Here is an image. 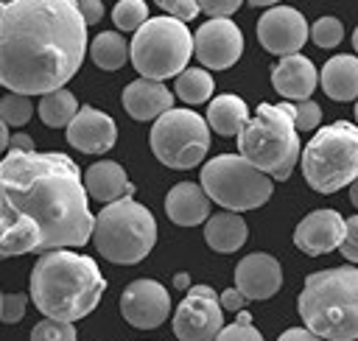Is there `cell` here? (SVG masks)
Returning <instances> with one entry per match:
<instances>
[{"mask_svg": "<svg viewBox=\"0 0 358 341\" xmlns=\"http://www.w3.org/2000/svg\"><path fill=\"white\" fill-rule=\"evenodd\" d=\"M87 187L62 151H8L0 162V260L84 246L92 238Z\"/></svg>", "mask_w": 358, "mask_h": 341, "instance_id": "1", "label": "cell"}, {"mask_svg": "<svg viewBox=\"0 0 358 341\" xmlns=\"http://www.w3.org/2000/svg\"><path fill=\"white\" fill-rule=\"evenodd\" d=\"M87 22L73 0H14L0 17V84L50 95L81 67Z\"/></svg>", "mask_w": 358, "mask_h": 341, "instance_id": "2", "label": "cell"}, {"mask_svg": "<svg viewBox=\"0 0 358 341\" xmlns=\"http://www.w3.org/2000/svg\"><path fill=\"white\" fill-rule=\"evenodd\" d=\"M106 280L92 257L73 249H56L39 254L31 271V299L45 319L76 321L95 310Z\"/></svg>", "mask_w": 358, "mask_h": 341, "instance_id": "3", "label": "cell"}, {"mask_svg": "<svg viewBox=\"0 0 358 341\" xmlns=\"http://www.w3.org/2000/svg\"><path fill=\"white\" fill-rule=\"evenodd\" d=\"M305 327L322 341L358 338V268L338 266L305 277L296 299Z\"/></svg>", "mask_w": 358, "mask_h": 341, "instance_id": "4", "label": "cell"}, {"mask_svg": "<svg viewBox=\"0 0 358 341\" xmlns=\"http://www.w3.org/2000/svg\"><path fill=\"white\" fill-rule=\"evenodd\" d=\"M238 151L246 162L271 179H288L299 154V134L294 129V103H260L255 117L238 134Z\"/></svg>", "mask_w": 358, "mask_h": 341, "instance_id": "5", "label": "cell"}, {"mask_svg": "<svg viewBox=\"0 0 358 341\" xmlns=\"http://www.w3.org/2000/svg\"><path fill=\"white\" fill-rule=\"evenodd\" d=\"M92 243L109 263H140L157 243V221L148 207L134 198L112 201L95 215Z\"/></svg>", "mask_w": 358, "mask_h": 341, "instance_id": "6", "label": "cell"}, {"mask_svg": "<svg viewBox=\"0 0 358 341\" xmlns=\"http://www.w3.org/2000/svg\"><path fill=\"white\" fill-rule=\"evenodd\" d=\"M302 176L316 193H336L358 179V126L336 120L319 129L302 151Z\"/></svg>", "mask_w": 358, "mask_h": 341, "instance_id": "7", "label": "cell"}, {"mask_svg": "<svg viewBox=\"0 0 358 341\" xmlns=\"http://www.w3.org/2000/svg\"><path fill=\"white\" fill-rule=\"evenodd\" d=\"M193 56V34L173 17H151L131 39V64L148 81L182 75Z\"/></svg>", "mask_w": 358, "mask_h": 341, "instance_id": "8", "label": "cell"}, {"mask_svg": "<svg viewBox=\"0 0 358 341\" xmlns=\"http://www.w3.org/2000/svg\"><path fill=\"white\" fill-rule=\"evenodd\" d=\"M201 187L210 201L221 204L227 212H243L263 207L271 193V176L257 170L241 154H221L204 162L201 168Z\"/></svg>", "mask_w": 358, "mask_h": 341, "instance_id": "9", "label": "cell"}, {"mask_svg": "<svg viewBox=\"0 0 358 341\" xmlns=\"http://www.w3.org/2000/svg\"><path fill=\"white\" fill-rule=\"evenodd\" d=\"M148 143L162 165L187 170L204 159L210 148V126L193 109H171L159 120H154Z\"/></svg>", "mask_w": 358, "mask_h": 341, "instance_id": "10", "label": "cell"}, {"mask_svg": "<svg viewBox=\"0 0 358 341\" xmlns=\"http://www.w3.org/2000/svg\"><path fill=\"white\" fill-rule=\"evenodd\" d=\"M224 330V307L210 285H190L173 313V335L179 341H215Z\"/></svg>", "mask_w": 358, "mask_h": 341, "instance_id": "11", "label": "cell"}, {"mask_svg": "<svg viewBox=\"0 0 358 341\" xmlns=\"http://www.w3.org/2000/svg\"><path fill=\"white\" fill-rule=\"evenodd\" d=\"M193 53L204 67L227 70L243 53V34L232 20H207L193 34Z\"/></svg>", "mask_w": 358, "mask_h": 341, "instance_id": "12", "label": "cell"}, {"mask_svg": "<svg viewBox=\"0 0 358 341\" xmlns=\"http://www.w3.org/2000/svg\"><path fill=\"white\" fill-rule=\"evenodd\" d=\"M310 36V28L305 17L291 6H271L260 22H257V39L260 45L274 56H296L305 39Z\"/></svg>", "mask_w": 358, "mask_h": 341, "instance_id": "13", "label": "cell"}, {"mask_svg": "<svg viewBox=\"0 0 358 341\" xmlns=\"http://www.w3.org/2000/svg\"><path fill=\"white\" fill-rule=\"evenodd\" d=\"M120 313L131 327L154 330L171 313V293L157 280H134L120 296Z\"/></svg>", "mask_w": 358, "mask_h": 341, "instance_id": "14", "label": "cell"}, {"mask_svg": "<svg viewBox=\"0 0 358 341\" xmlns=\"http://www.w3.org/2000/svg\"><path fill=\"white\" fill-rule=\"evenodd\" d=\"M344 232H347V218H341V212L313 210L296 224L294 243L308 257H319V254H327V252L338 249L341 240H344Z\"/></svg>", "mask_w": 358, "mask_h": 341, "instance_id": "15", "label": "cell"}, {"mask_svg": "<svg viewBox=\"0 0 358 341\" xmlns=\"http://www.w3.org/2000/svg\"><path fill=\"white\" fill-rule=\"evenodd\" d=\"M115 140H117L115 120L95 106H81L73 123L67 126V143L81 154H106L115 145Z\"/></svg>", "mask_w": 358, "mask_h": 341, "instance_id": "16", "label": "cell"}, {"mask_svg": "<svg viewBox=\"0 0 358 341\" xmlns=\"http://www.w3.org/2000/svg\"><path fill=\"white\" fill-rule=\"evenodd\" d=\"M282 285V268L277 257L252 252L235 266V288L246 299H271Z\"/></svg>", "mask_w": 358, "mask_h": 341, "instance_id": "17", "label": "cell"}, {"mask_svg": "<svg viewBox=\"0 0 358 341\" xmlns=\"http://www.w3.org/2000/svg\"><path fill=\"white\" fill-rule=\"evenodd\" d=\"M319 84V73L313 67V61L302 53L296 56H285L274 64L271 70V87L288 98V101H310V92L316 89Z\"/></svg>", "mask_w": 358, "mask_h": 341, "instance_id": "18", "label": "cell"}, {"mask_svg": "<svg viewBox=\"0 0 358 341\" xmlns=\"http://www.w3.org/2000/svg\"><path fill=\"white\" fill-rule=\"evenodd\" d=\"M123 106L134 120H159L173 109V92L162 81L137 78L123 89Z\"/></svg>", "mask_w": 358, "mask_h": 341, "instance_id": "19", "label": "cell"}, {"mask_svg": "<svg viewBox=\"0 0 358 341\" xmlns=\"http://www.w3.org/2000/svg\"><path fill=\"white\" fill-rule=\"evenodd\" d=\"M84 187H87V196H92L95 201H103V207L120 198H131L134 193V184L129 182L126 170L112 159L92 162L84 170Z\"/></svg>", "mask_w": 358, "mask_h": 341, "instance_id": "20", "label": "cell"}, {"mask_svg": "<svg viewBox=\"0 0 358 341\" xmlns=\"http://www.w3.org/2000/svg\"><path fill=\"white\" fill-rule=\"evenodd\" d=\"M165 212L179 226H196L210 218V196L196 182H179L165 196Z\"/></svg>", "mask_w": 358, "mask_h": 341, "instance_id": "21", "label": "cell"}, {"mask_svg": "<svg viewBox=\"0 0 358 341\" xmlns=\"http://www.w3.org/2000/svg\"><path fill=\"white\" fill-rule=\"evenodd\" d=\"M322 89L333 101H358V59L350 53H338L324 61L319 73Z\"/></svg>", "mask_w": 358, "mask_h": 341, "instance_id": "22", "label": "cell"}, {"mask_svg": "<svg viewBox=\"0 0 358 341\" xmlns=\"http://www.w3.org/2000/svg\"><path fill=\"white\" fill-rule=\"evenodd\" d=\"M246 235H249V229H246V221L241 218V212H218V215H210L204 224L207 246L221 254L238 252L246 243Z\"/></svg>", "mask_w": 358, "mask_h": 341, "instance_id": "23", "label": "cell"}, {"mask_svg": "<svg viewBox=\"0 0 358 341\" xmlns=\"http://www.w3.org/2000/svg\"><path fill=\"white\" fill-rule=\"evenodd\" d=\"M249 123L246 101L238 95H218L207 106V126L221 137H238Z\"/></svg>", "mask_w": 358, "mask_h": 341, "instance_id": "24", "label": "cell"}, {"mask_svg": "<svg viewBox=\"0 0 358 341\" xmlns=\"http://www.w3.org/2000/svg\"><path fill=\"white\" fill-rule=\"evenodd\" d=\"M90 56L101 70H120L126 59H131V42H126L117 31H103L90 42Z\"/></svg>", "mask_w": 358, "mask_h": 341, "instance_id": "25", "label": "cell"}, {"mask_svg": "<svg viewBox=\"0 0 358 341\" xmlns=\"http://www.w3.org/2000/svg\"><path fill=\"white\" fill-rule=\"evenodd\" d=\"M76 115H78V101L67 89H56L50 95H42V101H39V117L50 129L70 126Z\"/></svg>", "mask_w": 358, "mask_h": 341, "instance_id": "26", "label": "cell"}, {"mask_svg": "<svg viewBox=\"0 0 358 341\" xmlns=\"http://www.w3.org/2000/svg\"><path fill=\"white\" fill-rule=\"evenodd\" d=\"M173 89L185 103H204V101H210L215 84L204 67H187L182 75H176Z\"/></svg>", "mask_w": 358, "mask_h": 341, "instance_id": "27", "label": "cell"}, {"mask_svg": "<svg viewBox=\"0 0 358 341\" xmlns=\"http://www.w3.org/2000/svg\"><path fill=\"white\" fill-rule=\"evenodd\" d=\"M112 20L120 31H140L151 17H148V6L143 0H120L112 8Z\"/></svg>", "mask_w": 358, "mask_h": 341, "instance_id": "28", "label": "cell"}, {"mask_svg": "<svg viewBox=\"0 0 358 341\" xmlns=\"http://www.w3.org/2000/svg\"><path fill=\"white\" fill-rule=\"evenodd\" d=\"M34 115V103L28 95H17V92H8L0 98V120L6 126H25Z\"/></svg>", "mask_w": 358, "mask_h": 341, "instance_id": "29", "label": "cell"}, {"mask_svg": "<svg viewBox=\"0 0 358 341\" xmlns=\"http://www.w3.org/2000/svg\"><path fill=\"white\" fill-rule=\"evenodd\" d=\"M310 39L319 45V48H336L341 39H344V25L341 20L336 17H319L310 28Z\"/></svg>", "mask_w": 358, "mask_h": 341, "instance_id": "30", "label": "cell"}, {"mask_svg": "<svg viewBox=\"0 0 358 341\" xmlns=\"http://www.w3.org/2000/svg\"><path fill=\"white\" fill-rule=\"evenodd\" d=\"M31 341H76V327L70 321H56V319H42L31 330Z\"/></svg>", "mask_w": 358, "mask_h": 341, "instance_id": "31", "label": "cell"}, {"mask_svg": "<svg viewBox=\"0 0 358 341\" xmlns=\"http://www.w3.org/2000/svg\"><path fill=\"white\" fill-rule=\"evenodd\" d=\"M322 120V106L316 101H299L294 103V129L296 131H310Z\"/></svg>", "mask_w": 358, "mask_h": 341, "instance_id": "32", "label": "cell"}, {"mask_svg": "<svg viewBox=\"0 0 358 341\" xmlns=\"http://www.w3.org/2000/svg\"><path fill=\"white\" fill-rule=\"evenodd\" d=\"M159 8L165 11V17H173L179 22H187L201 11L199 3H193V0H159Z\"/></svg>", "mask_w": 358, "mask_h": 341, "instance_id": "33", "label": "cell"}, {"mask_svg": "<svg viewBox=\"0 0 358 341\" xmlns=\"http://www.w3.org/2000/svg\"><path fill=\"white\" fill-rule=\"evenodd\" d=\"M215 341H263V335H260L252 324L235 321V324H227V327L215 335Z\"/></svg>", "mask_w": 358, "mask_h": 341, "instance_id": "34", "label": "cell"}, {"mask_svg": "<svg viewBox=\"0 0 358 341\" xmlns=\"http://www.w3.org/2000/svg\"><path fill=\"white\" fill-rule=\"evenodd\" d=\"M25 293H3V321L6 324H17L25 316Z\"/></svg>", "mask_w": 358, "mask_h": 341, "instance_id": "35", "label": "cell"}, {"mask_svg": "<svg viewBox=\"0 0 358 341\" xmlns=\"http://www.w3.org/2000/svg\"><path fill=\"white\" fill-rule=\"evenodd\" d=\"M199 8H201L210 20H229V17L241 8V3H238V0H204V3H199Z\"/></svg>", "mask_w": 358, "mask_h": 341, "instance_id": "36", "label": "cell"}, {"mask_svg": "<svg viewBox=\"0 0 358 341\" xmlns=\"http://www.w3.org/2000/svg\"><path fill=\"white\" fill-rule=\"evenodd\" d=\"M338 252H341L350 263H358V215L347 218V232H344V240H341Z\"/></svg>", "mask_w": 358, "mask_h": 341, "instance_id": "37", "label": "cell"}, {"mask_svg": "<svg viewBox=\"0 0 358 341\" xmlns=\"http://www.w3.org/2000/svg\"><path fill=\"white\" fill-rule=\"evenodd\" d=\"M76 6H78V11H81V17H84L87 25H95L103 17V3L101 0H78Z\"/></svg>", "mask_w": 358, "mask_h": 341, "instance_id": "38", "label": "cell"}, {"mask_svg": "<svg viewBox=\"0 0 358 341\" xmlns=\"http://www.w3.org/2000/svg\"><path fill=\"white\" fill-rule=\"evenodd\" d=\"M218 302H221V307H224V310L241 313V310H243V305H246V296H243L238 288H227V291L218 296Z\"/></svg>", "mask_w": 358, "mask_h": 341, "instance_id": "39", "label": "cell"}, {"mask_svg": "<svg viewBox=\"0 0 358 341\" xmlns=\"http://www.w3.org/2000/svg\"><path fill=\"white\" fill-rule=\"evenodd\" d=\"M277 341H322L319 335H313L308 327H291V330H285Z\"/></svg>", "mask_w": 358, "mask_h": 341, "instance_id": "40", "label": "cell"}, {"mask_svg": "<svg viewBox=\"0 0 358 341\" xmlns=\"http://www.w3.org/2000/svg\"><path fill=\"white\" fill-rule=\"evenodd\" d=\"M8 148H11V151H25V154H31V151H34V140H31L28 134H11Z\"/></svg>", "mask_w": 358, "mask_h": 341, "instance_id": "41", "label": "cell"}, {"mask_svg": "<svg viewBox=\"0 0 358 341\" xmlns=\"http://www.w3.org/2000/svg\"><path fill=\"white\" fill-rule=\"evenodd\" d=\"M8 143H11V134H8V126L0 120V154L8 148Z\"/></svg>", "mask_w": 358, "mask_h": 341, "instance_id": "42", "label": "cell"}, {"mask_svg": "<svg viewBox=\"0 0 358 341\" xmlns=\"http://www.w3.org/2000/svg\"><path fill=\"white\" fill-rule=\"evenodd\" d=\"M173 285H176V288H187L190 282H187V277H185V274H176V277H173Z\"/></svg>", "mask_w": 358, "mask_h": 341, "instance_id": "43", "label": "cell"}, {"mask_svg": "<svg viewBox=\"0 0 358 341\" xmlns=\"http://www.w3.org/2000/svg\"><path fill=\"white\" fill-rule=\"evenodd\" d=\"M350 198H352V204L358 207V179H355V182L350 184Z\"/></svg>", "mask_w": 358, "mask_h": 341, "instance_id": "44", "label": "cell"}, {"mask_svg": "<svg viewBox=\"0 0 358 341\" xmlns=\"http://www.w3.org/2000/svg\"><path fill=\"white\" fill-rule=\"evenodd\" d=\"M238 321H241V324H252V316H249V313H243V310H241V313H238Z\"/></svg>", "mask_w": 358, "mask_h": 341, "instance_id": "45", "label": "cell"}, {"mask_svg": "<svg viewBox=\"0 0 358 341\" xmlns=\"http://www.w3.org/2000/svg\"><path fill=\"white\" fill-rule=\"evenodd\" d=\"M352 48H355V50H358V28H355V31H352Z\"/></svg>", "mask_w": 358, "mask_h": 341, "instance_id": "46", "label": "cell"}, {"mask_svg": "<svg viewBox=\"0 0 358 341\" xmlns=\"http://www.w3.org/2000/svg\"><path fill=\"white\" fill-rule=\"evenodd\" d=\"M0 321H3V293H0Z\"/></svg>", "mask_w": 358, "mask_h": 341, "instance_id": "47", "label": "cell"}, {"mask_svg": "<svg viewBox=\"0 0 358 341\" xmlns=\"http://www.w3.org/2000/svg\"><path fill=\"white\" fill-rule=\"evenodd\" d=\"M3 11H6V3H0V17H3Z\"/></svg>", "mask_w": 358, "mask_h": 341, "instance_id": "48", "label": "cell"}, {"mask_svg": "<svg viewBox=\"0 0 358 341\" xmlns=\"http://www.w3.org/2000/svg\"><path fill=\"white\" fill-rule=\"evenodd\" d=\"M355 120H358V103H355Z\"/></svg>", "mask_w": 358, "mask_h": 341, "instance_id": "49", "label": "cell"}]
</instances>
